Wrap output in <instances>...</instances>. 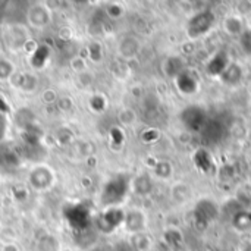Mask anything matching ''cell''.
<instances>
[{
	"mask_svg": "<svg viewBox=\"0 0 251 251\" xmlns=\"http://www.w3.org/2000/svg\"><path fill=\"white\" fill-rule=\"evenodd\" d=\"M26 18H28V22L34 26V28H44L46 25L50 24L51 21V12L47 6L44 4H34L28 9V13H26Z\"/></svg>",
	"mask_w": 251,
	"mask_h": 251,
	"instance_id": "cell-1",
	"label": "cell"
},
{
	"mask_svg": "<svg viewBox=\"0 0 251 251\" xmlns=\"http://www.w3.org/2000/svg\"><path fill=\"white\" fill-rule=\"evenodd\" d=\"M213 15L206 10V12H200L197 13L191 21H190V25H188V29H190V34L197 37V35H201L204 32H207L210 29V26L213 25Z\"/></svg>",
	"mask_w": 251,
	"mask_h": 251,
	"instance_id": "cell-2",
	"label": "cell"
},
{
	"mask_svg": "<svg viewBox=\"0 0 251 251\" xmlns=\"http://www.w3.org/2000/svg\"><path fill=\"white\" fill-rule=\"evenodd\" d=\"M126 191V182L122 178H116L113 181H110L106 187H104V193H103V201L107 204L116 203L119 201L124 194Z\"/></svg>",
	"mask_w": 251,
	"mask_h": 251,
	"instance_id": "cell-3",
	"label": "cell"
},
{
	"mask_svg": "<svg viewBox=\"0 0 251 251\" xmlns=\"http://www.w3.org/2000/svg\"><path fill=\"white\" fill-rule=\"evenodd\" d=\"M29 182L37 190H46L53 182V172L46 166H38L31 171L29 174Z\"/></svg>",
	"mask_w": 251,
	"mask_h": 251,
	"instance_id": "cell-4",
	"label": "cell"
},
{
	"mask_svg": "<svg viewBox=\"0 0 251 251\" xmlns=\"http://www.w3.org/2000/svg\"><path fill=\"white\" fill-rule=\"evenodd\" d=\"M182 119L187 128L193 131H200L206 126V115L200 107H188L182 113Z\"/></svg>",
	"mask_w": 251,
	"mask_h": 251,
	"instance_id": "cell-5",
	"label": "cell"
},
{
	"mask_svg": "<svg viewBox=\"0 0 251 251\" xmlns=\"http://www.w3.org/2000/svg\"><path fill=\"white\" fill-rule=\"evenodd\" d=\"M125 219L124 213L119 210H109L106 213H103L99 219V226L103 232H112L116 226H119V224H122Z\"/></svg>",
	"mask_w": 251,
	"mask_h": 251,
	"instance_id": "cell-6",
	"label": "cell"
},
{
	"mask_svg": "<svg viewBox=\"0 0 251 251\" xmlns=\"http://www.w3.org/2000/svg\"><path fill=\"white\" fill-rule=\"evenodd\" d=\"M26 40H28L26 29L21 25L10 26L7 34H6V41L12 49H22L25 46Z\"/></svg>",
	"mask_w": 251,
	"mask_h": 251,
	"instance_id": "cell-7",
	"label": "cell"
},
{
	"mask_svg": "<svg viewBox=\"0 0 251 251\" xmlns=\"http://www.w3.org/2000/svg\"><path fill=\"white\" fill-rule=\"evenodd\" d=\"M229 66L228 63V57L224 53H219L210 63H209V72L213 75H221L226 71V68Z\"/></svg>",
	"mask_w": 251,
	"mask_h": 251,
	"instance_id": "cell-8",
	"label": "cell"
},
{
	"mask_svg": "<svg viewBox=\"0 0 251 251\" xmlns=\"http://www.w3.org/2000/svg\"><path fill=\"white\" fill-rule=\"evenodd\" d=\"M37 250L38 251H62L60 250V243L56 237L53 235H44L43 238L38 240L37 243Z\"/></svg>",
	"mask_w": 251,
	"mask_h": 251,
	"instance_id": "cell-9",
	"label": "cell"
},
{
	"mask_svg": "<svg viewBox=\"0 0 251 251\" xmlns=\"http://www.w3.org/2000/svg\"><path fill=\"white\" fill-rule=\"evenodd\" d=\"M194 163L196 166L203 171V172H207L212 166V160H210V156L206 150H199L194 156Z\"/></svg>",
	"mask_w": 251,
	"mask_h": 251,
	"instance_id": "cell-10",
	"label": "cell"
},
{
	"mask_svg": "<svg viewBox=\"0 0 251 251\" xmlns=\"http://www.w3.org/2000/svg\"><path fill=\"white\" fill-rule=\"evenodd\" d=\"M178 87H179V90L182 91V93H193V91H196V81H194V78H191L188 74H181L179 76H178Z\"/></svg>",
	"mask_w": 251,
	"mask_h": 251,
	"instance_id": "cell-11",
	"label": "cell"
},
{
	"mask_svg": "<svg viewBox=\"0 0 251 251\" xmlns=\"http://www.w3.org/2000/svg\"><path fill=\"white\" fill-rule=\"evenodd\" d=\"M124 222H125L126 229L129 232H140L141 228H143V218L140 215H135V213H131V215L125 216Z\"/></svg>",
	"mask_w": 251,
	"mask_h": 251,
	"instance_id": "cell-12",
	"label": "cell"
},
{
	"mask_svg": "<svg viewBox=\"0 0 251 251\" xmlns=\"http://www.w3.org/2000/svg\"><path fill=\"white\" fill-rule=\"evenodd\" d=\"M15 75V68H13V63L9 62L7 59H3L0 57V81H4V79H9Z\"/></svg>",
	"mask_w": 251,
	"mask_h": 251,
	"instance_id": "cell-13",
	"label": "cell"
},
{
	"mask_svg": "<svg viewBox=\"0 0 251 251\" xmlns=\"http://www.w3.org/2000/svg\"><path fill=\"white\" fill-rule=\"evenodd\" d=\"M35 85H37V79H35V76L28 75V74L21 75L18 87H19L22 91H31V90H34V87H35Z\"/></svg>",
	"mask_w": 251,
	"mask_h": 251,
	"instance_id": "cell-14",
	"label": "cell"
},
{
	"mask_svg": "<svg viewBox=\"0 0 251 251\" xmlns=\"http://www.w3.org/2000/svg\"><path fill=\"white\" fill-rule=\"evenodd\" d=\"M234 224L240 229H249L251 226V213H247V212L238 213L234 219Z\"/></svg>",
	"mask_w": 251,
	"mask_h": 251,
	"instance_id": "cell-15",
	"label": "cell"
},
{
	"mask_svg": "<svg viewBox=\"0 0 251 251\" xmlns=\"http://www.w3.org/2000/svg\"><path fill=\"white\" fill-rule=\"evenodd\" d=\"M90 57L93 60H100V44L99 43H94L90 46Z\"/></svg>",
	"mask_w": 251,
	"mask_h": 251,
	"instance_id": "cell-16",
	"label": "cell"
},
{
	"mask_svg": "<svg viewBox=\"0 0 251 251\" xmlns=\"http://www.w3.org/2000/svg\"><path fill=\"white\" fill-rule=\"evenodd\" d=\"M168 241H169V244H172V246H178V244L181 243V235H179L176 231H171V232L168 234Z\"/></svg>",
	"mask_w": 251,
	"mask_h": 251,
	"instance_id": "cell-17",
	"label": "cell"
},
{
	"mask_svg": "<svg viewBox=\"0 0 251 251\" xmlns=\"http://www.w3.org/2000/svg\"><path fill=\"white\" fill-rule=\"evenodd\" d=\"M0 251H21L19 246L13 241V243H3Z\"/></svg>",
	"mask_w": 251,
	"mask_h": 251,
	"instance_id": "cell-18",
	"label": "cell"
}]
</instances>
